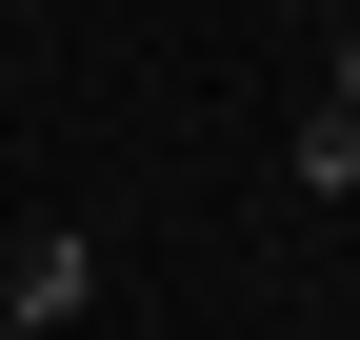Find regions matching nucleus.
<instances>
[{
    "instance_id": "20e7f679",
    "label": "nucleus",
    "mask_w": 360,
    "mask_h": 340,
    "mask_svg": "<svg viewBox=\"0 0 360 340\" xmlns=\"http://www.w3.org/2000/svg\"><path fill=\"white\" fill-rule=\"evenodd\" d=\"M20 340H60V320H20Z\"/></svg>"
},
{
    "instance_id": "f03ea898",
    "label": "nucleus",
    "mask_w": 360,
    "mask_h": 340,
    "mask_svg": "<svg viewBox=\"0 0 360 340\" xmlns=\"http://www.w3.org/2000/svg\"><path fill=\"white\" fill-rule=\"evenodd\" d=\"M300 181H321V200H360V100H321V120H300Z\"/></svg>"
},
{
    "instance_id": "f257e3e1",
    "label": "nucleus",
    "mask_w": 360,
    "mask_h": 340,
    "mask_svg": "<svg viewBox=\"0 0 360 340\" xmlns=\"http://www.w3.org/2000/svg\"><path fill=\"white\" fill-rule=\"evenodd\" d=\"M80 301H101L80 221H20V240H0V340H20V320H80Z\"/></svg>"
},
{
    "instance_id": "7ed1b4c3",
    "label": "nucleus",
    "mask_w": 360,
    "mask_h": 340,
    "mask_svg": "<svg viewBox=\"0 0 360 340\" xmlns=\"http://www.w3.org/2000/svg\"><path fill=\"white\" fill-rule=\"evenodd\" d=\"M340 100H360V40H340Z\"/></svg>"
}]
</instances>
